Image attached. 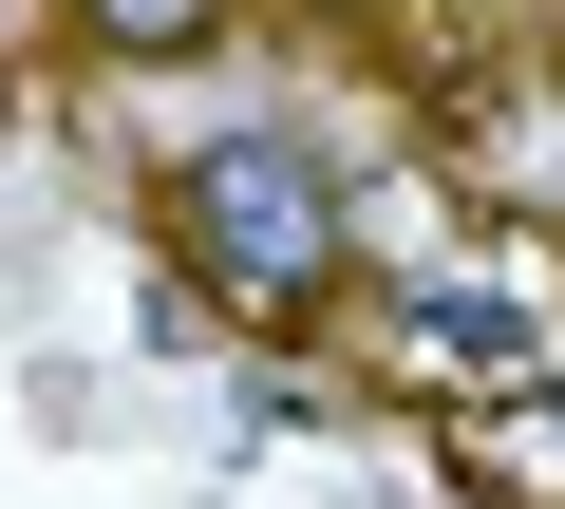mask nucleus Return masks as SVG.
<instances>
[{
  "label": "nucleus",
  "instance_id": "3",
  "mask_svg": "<svg viewBox=\"0 0 565 509\" xmlns=\"http://www.w3.org/2000/svg\"><path fill=\"white\" fill-rule=\"evenodd\" d=\"M471 471L509 509H565V415H471Z\"/></svg>",
  "mask_w": 565,
  "mask_h": 509
},
{
  "label": "nucleus",
  "instance_id": "1",
  "mask_svg": "<svg viewBox=\"0 0 565 509\" xmlns=\"http://www.w3.org/2000/svg\"><path fill=\"white\" fill-rule=\"evenodd\" d=\"M170 245H189V284L245 303V321H321L359 284V208L302 132H207L170 151Z\"/></svg>",
  "mask_w": 565,
  "mask_h": 509
},
{
  "label": "nucleus",
  "instance_id": "2",
  "mask_svg": "<svg viewBox=\"0 0 565 509\" xmlns=\"http://www.w3.org/2000/svg\"><path fill=\"white\" fill-rule=\"evenodd\" d=\"M245 20V0H76V57H132V76H170V57H207Z\"/></svg>",
  "mask_w": 565,
  "mask_h": 509
}]
</instances>
